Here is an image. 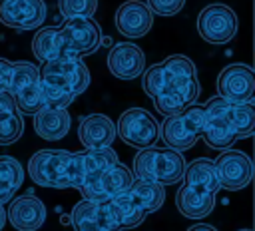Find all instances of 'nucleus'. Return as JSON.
<instances>
[{"instance_id": "nucleus-37", "label": "nucleus", "mask_w": 255, "mask_h": 231, "mask_svg": "<svg viewBox=\"0 0 255 231\" xmlns=\"http://www.w3.org/2000/svg\"><path fill=\"white\" fill-rule=\"evenodd\" d=\"M4 225H6V209L0 205V231L4 229Z\"/></svg>"}, {"instance_id": "nucleus-28", "label": "nucleus", "mask_w": 255, "mask_h": 231, "mask_svg": "<svg viewBox=\"0 0 255 231\" xmlns=\"http://www.w3.org/2000/svg\"><path fill=\"white\" fill-rule=\"evenodd\" d=\"M116 207H118V213H120V221H122V229H131V227H137L139 223H143L145 219V211L141 207L135 205V201L126 193H120L116 197H112Z\"/></svg>"}, {"instance_id": "nucleus-11", "label": "nucleus", "mask_w": 255, "mask_h": 231, "mask_svg": "<svg viewBox=\"0 0 255 231\" xmlns=\"http://www.w3.org/2000/svg\"><path fill=\"white\" fill-rule=\"evenodd\" d=\"M255 94V74L247 64H231L217 76V96L233 104L251 102Z\"/></svg>"}, {"instance_id": "nucleus-20", "label": "nucleus", "mask_w": 255, "mask_h": 231, "mask_svg": "<svg viewBox=\"0 0 255 231\" xmlns=\"http://www.w3.org/2000/svg\"><path fill=\"white\" fill-rule=\"evenodd\" d=\"M70 114L60 108H42L34 114V131L48 141H58L70 131Z\"/></svg>"}, {"instance_id": "nucleus-5", "label": "nucleus", "mask_w": 255, "mask_h": 231, "mask_svg": "<svg viewBox=\"0 0 255 231\" xmlns=\"http://www.w3.org/2000/svg\"><path fill=\"white\" fill-rule=\"evenodd\" d=\"M40 82L52 88H58L72 98L80 96L90 84V70L80 58H64V60H50L42 62L38 68Z\"/></svg>"}, {"instance_id": "nucleus-3", "label": "nucleus", "mask_w": 255, "mask_h": 231, "mask_svg": "<svg viewBox=\"0 0 255 231\" xmlns=\"http://www.w3.org/2000/svg\"><path fill=\"white\" fill-rule=\"evenodd\" d=\"M185 159L181 151L169 147H143L133 157V177L159 185H173L183 177Z\"/></svg>"}, {"instance_id": "nucleus-2", "label": "nucleus", "mask_w": 255, "mask_h": 231, "mask_svg": "<svg viewBox=\"0 0 255 231\" xmlns=\"http://www.w3.org/2000/svg\"><path fill=\"white\" fill-rule=\"evenodd\" d=\"M28 173L40 187L80 189L84 183V161L80 153L66 149H40L28 161Z\"/></svg>"}, {"instance_id": "nucleus-25", "label": "nucleus", "mask_w": 255, "mask_h": 231, "mask_svg": "<svg viewBox=\"0 0 255 231\" xmlns=\"http://www.w3.org/2000/svg\"><path fill=\"white\" fill-rule=\"evenodd\" d=\"M80 155H82V161H84V183L96 181L106 169H110L116 163H120L118 161V155H116V151L112 147L84 149Z\"/></svg>"}, {"instance_id": "nucleus-6", "label": "nucleus", "mask_w": 255, "mask_h": 231, "mask_svg": "<svg viewBox=\"0 0 255 231\" xmlns=\"http://www.w3.org/2000/svg\"><path fill=\"white\" fill-rule=\"evenodd\" d=\"M8 92L14 96L16 110L26 116H34L44 108L40 96V74L32 62H14L12 64V80Z\"/></svg>"}, {"instance_id": "nucleus-8", "label": "nucleus", "mask_w": 255, "mask_h": 231, "mask_svg": "<svg viewBox=\"0 0 255 231\" xmlns=\"http://www.w3.org/2000/svg\"><path fill=\"white\" fill-rule=\"evenodd\" d=\"M66 56L68 58H82L92 54L102 44V30L92 18H70L58 28Z\"/></svg>"}, {"instance_id": "nucleus-14", "label": "nucleus", "mask_w": 255, "mask_h": 231, "mask_svg": "<svg viewBox=\"0 0 255 231\" xmlns=\"http://www.w3.org/2000/svg\"><path fill=\"white\" fill-rule=\"evenodd\" d=\"M46 18L44 0H0V22L14 30L38 28Z\"/></svg>"}, {"instance_id": "nucleus-7", "label": "nucleus", "mask_w": 255, "mask_h": 231, "mask_svg": "<svg viewBox=\"0 0 255 231\" xmlns=\"http://www.w3.org/2000/svg\"><path fill=\"white\" fill-rule=\"evenodd\" d=\"M116 133L131 147L143 149L151 147L159 137V125L155 117L145 112L143 108H129L126 110L116 125Z\"/></svg>"}, {"instance_id": "nucleus-35", "label": "nucleus", "mask_w": 255, "mask_h": 231, "mask_svg": "<svg viewBox=\"0 0 255 231\" xmlns=\"http://www.w3.org/2000/svg\"><path fill=\"white\" fill-rule=\"evenodd\" d=\"M12 80V62L0 58V92H8Z\"/></svg>"}, {"instance_id": "nucleus-38", "label": "nucleus", "mask_w": 255, "mask_h": 231, "mask_svg": "<svg viewBox=\"0 0 255 231\" xmlns=\"http://www.w3.org/2000/svg\"><path fill=\"white\" fill-rule=\"evenodd\" d=\"M239 231H251V229H239Z\"/></svg>"}, {"instance_id": "nucleus-29", "label": "nucleus", "mask_w": 255, "mask_h": 231, "mask_svg": "<svg viewBox=\"0 0 255 231\" xmlns=\"http://www.w3.org/2000/svg\"><path fill=\"white\" fill-rule=\"evenodd\" d=\"M98 0H60V12L66 20L70 18H92L96 14Z\"/></svg>"}, {"instance_id": "nucleus-24", "label": "nucleus", "mask_w": 255, "mask_h": 231, "mask_svg": "<svg viewBox=\"0 0 255 231\" xmlns=\"http://www.w3.org/2000/svg\"><path fill=\"white\" fill-rule=\"evenodd\" d=\"M128 195L145 213L157 211L163 205V201H165V189H163V185L153 183V181H143V179H133L131 187L128 189Z\"/></svg>"}, {"instance_id": "nucleus-22", "label": "nucleus", "mask_w": 255, "mask_h": 231, "mask_svg": "<svg viewBox=\"0 0 255 231\" xmlns=\"http://www.w3.org/2000/svg\"><path fill=\"white\" fill-rule=\"evenodd\" d=\"M199 137H203V141L209 147L221 149V151L223 149H229L235 143V139H237L235 131L229 127V123L223 117H219L215 114H207V112H205V117H203L201 135Z\"/></svg>"}, {"instance_id": "nucleus-30", "label": "nucleus", "mask_w": 255, "mask_h": 231, "mask_svg": "<svg viewBox=\"0 0 255 231\" xmlns=\"http://www.w3.org/2000/svg\"><path fill=\"white\" fill-rule=\"evenodd\" d=\"M96 209H98V221L104 231H120L122 229L120 213H118V207L112 197L104 199V201H96Z\"/></svg>"}, {"instance_id": "nucleus-15", "label": "nucleus", "mask_w": 255, "mask_h": 231, "mask_svg": "<svg viewBox=\"0 0 255 231\" xmlns=\"http://www.w3.org/2000/svg\"><path fill=\"white\" fill-rule=\"evenodd\" d=\"M6 217L18 231H36L46 221V205L34 193L18 195L16 199H10Z\"/></svg>"}, {"instance_id": "nucleus-21", "label": "nucleus", "mask_w": 255, "mask_h": 231, "mask_svg": "<svg viewBox=\"0 0 255 231\" xmlns=\"http://www.w3.org/2000/svg\"><path fill=\"white\" fill-rule=\"evenodd\" d=\"M181 179H183V183H187L195 189L209 191V193H217L221 189L215 163H213V159H207V157H197L191 163H185Z\"/></svg>"}, {"instance_id": "nucleus-13", "label": "nucleus", "mask_w": 255, "mask_h": 231, "mask_svg": "<svg viewBox=\"0 0 255 231\" xmlns=\"http://www.w3.org/2000/svg\"><path fill=\"white\" fill-rule=\"evenodd\" d=\"M203 110L207 114H215V116L223 117L229 123V127L235 131L237 137H249L253 133V127H255V108H253L251 102L233 104V102L223 100L221 96H213L203 106Z\"/></svg>"}, {"instance_id": "nucleus-32", "label": "nucleus", "mask_w": 255, "mask_h": 231, "mask_svg": "<svg viewBox=\"0 0 255 231\" xmlns=\"http://www.w3.org/2000/svg\"><path fill=\"white\" fill-rule=\"evenodd\" d=\"M40 96H42L44 108H60V110H66L74 102V98L70 94H66V92L58 90V88H52L48 84H42V82H40Z\"/></svg>"}, {"instance_id": "nucleus-9", "label": "nucleus", "mask_w": 255, "mask_h": 231, "mask_svg": "<svg viewBox=\"0 0 255 231\" xmlns=\"http://www.w3.org/2000/svg\"><path fill=\"white\" fill-rule=\"evenodd\" d=\"M197 32L209 44H225L237 34V16L225 4H209L197 16Z\"/></svg>"}, {"instance_id": "nucleus-27", "label": "nucleus", "mask_w": 255, "mask_h": 231, "mask_svg": "<svg viewBox=\"0 0 255 231\" xmlns=\"http://www.w3.org/2000/svg\"><path fill=\"white\" fill-rule=\"evenodd\" d=\"M72 225H74V231H104L98 221L96 201L82 197L72 209Z\"/></svg>"}, {"instance_id": "nucleus-36", "label": "nucleus", "mask_w": 255, "mask_h": 231, "mask_svg": "<svg viewBox=\"0 0 255 231\" xmlns=\"http://www.w3.org/2000/svg\"><path fill=\"white\" fill-rule=\"evenodd\" d=\"M187 231H217V229L211 227V225H207V223H197V225H191Z\"/></svg>"}, {"instance_id": "nucleus-33", "label": "nucleus", "mask_w": 255, "mask_h": 231, "mask_svg": "<svg viewBox=\"0 0 255 231\" xmlns=\"http://www.w3.org/2000/svg\"><path fill=\"white\" fill-rule=\"evenodd\" d=\"M185 0H147V8L151 10V14H159V16H173L183 8Z\"/></svg>"}, {"instance_id": "nucleus-19", "label": "nucleus", "mask_w": 255, "mask_h": 231, "mask_svg": "<svg viewBox=\"0 0 255 231\" xmlns=\"http://www.w3.org/2000/svg\"><path fill=\"white\" fill-rule=\"evenodd\" d=\"M175 207L183 217H189V219L207 217L215 207V193L181 183L175 193Z\"/></svg>"}, {"instance_id": "nucleus-18", "label": "nucleus", "mask_w": 255, "mask_h": 231, "mask_svg": "<svg viewBox=\"0 0 255 231\" xmlns=\"http://www.w3.org/2000/svg\"><path fill=\"white\" fill-rule=\"evenodd\" d=\"M116 123L104 114L84 116L78 123V137L86 149L110 147L116 139Z\"/></svg>"}, {"instance_id": "nucleus-31", "label": "nucleus", "mask_w": 255, "mask_h": 231, "mask_svg": "<svg viewBox=\"0 0 255 231\" xmlns=\"http://www.w3.org/2000/svg\"><path fill=\"white\" fill-rule=\"evenodd\" d=\"M22 131H24V119H22V116L14 114V116H8V117L0 119V145L14 143L16 139H20Z\"/></svg>"}, {"instance_id": "nucleus-16", "label": "nucleus", "mask_w": 255, "mask_h": 231, "mask_svg": "<svg viewBox=\"0 0 255 231\" xmlns=\"http://www.w3.org/2000/svg\"><path fill=\"white\" fill-rule=\"evenodd\" d=\"M108 68L112 76L120 80H133L145 70V56L139 46L129 42H120L108 52Z\"/></svg>"}, {"instance_id": "nucleus-10", "label": "nucleus", "mask_w": 255, "mask_h": 231, "mask_svg": "<svg viewBox=\"0 0 255 231\" xmlns=\"http://www.w3.org/2000/svg\"><path fill=\"white\" fill-rule=\"evenodd\" d=\"M219 185L229 191H239L249 185L253 177V163L241 149H223L217 159H213Z\"/></svg>"}, {"instance_id": "nucleus-1", "label": "nucleus", "mask_w": 255, "mask_h": 231, "mask_svg": "<svg viewBox=\"0 0 255 231\" xmlns=\"http://www.w3.org/2000/svg\"><path fill=\"white\" fill-rule=\"evenodd\" d=\"M157 66L161 76V88L159 94L151 98L155 110L167 117L193 106L201 92L195 64L189 58L175 54V56H167Z\"/></svg>"}, {"instance_id": "nucleus-23", "label": "nucleus", "mask_w": 255, "mask_h": 231, "mask_svg": "<svg viewBox=\"0 0 255 231\" xmlns=\"http://www.w3.org/2000/svg\"><path fill=\"white\" fill-rule=\"evenodd\" d=\"M32 52L40 62L68 58L58 28H42V30H38L34 40H32Z\"/></svg>"}, {"instance_id": "nucleus-17", "label": "nucleus", "mask_w": 255, "mask_h": 231, "mask_svg": "<svg viewBox=\"0 0 255 231\" xmlns=\"http://www.w3.org/2000/svg\"><path fill=\"white\" fill-rule=\"evenodd\" d=\"M151 24H153V14L139 0H128L120 4L116 10V28L122 36L141 38L149 32Z\"/></svg>"}, {"instance_id": "nucleus-34", "label": "nucleus", "mask_w": 255, "mask_h": 231, "mask_svg": "<svg viewBox=\"0 0 255 231\" xmlns=\"http://www.w3.org/2000/svg\"><path fill=\"white\" fill-rule=\"evenodd\" d=\"M14 114H18L14 96L10 92H0V119H4L8 116H14Z\"/></svg>"}, {"instance_id": "nucleus-26", "label": "nucleus", "mask_w": 255, "mask_h": 231, "mask_svg": "<svg viewBox=\"0 0 255 231\" xmlns=\"http://www.w3.org/2000/svg\"><path fill=\"white\" fill-rule=\"evenodd\" d=\"M24 181V169L16 157L0 155V205L10 201Z\"/></svg>"}, {"instance_id": "nucleus-12", "label": "nucleus", "mask_w": 255, "mask_h": 231, "mask_svg": "<svg viewBox=\"0 0 255 231\" xmlns=\"http://www.w3.org/2000/svg\"><path fill=\"white\" fill-rule=\"evenodd\" d=\"M133 173L131 169H128L124 163H116L114 167L106 169L96 181H90V183H84L80 187L84 199H90V201H104V199H110V197H116L120 193H126L131 183H133Z\"/></svg>"}, {"instance_id": "nucleus-4", "label": "nucleus", "mask_w": 255, "mask_h": 231, "mask_svg": "<svg viewBox=\"0 0 255 231\" xmlns=\"http://www.w3.org/2000/svg\"><path fill=\"white\" fill-rule=\"evenodd\" d=\"M205 110L203 106H189L179 114L167 116L159 125V137L163 139L165 147L175 151H185L195 145L201 135Z\"/></svg>"}]
</instances>
